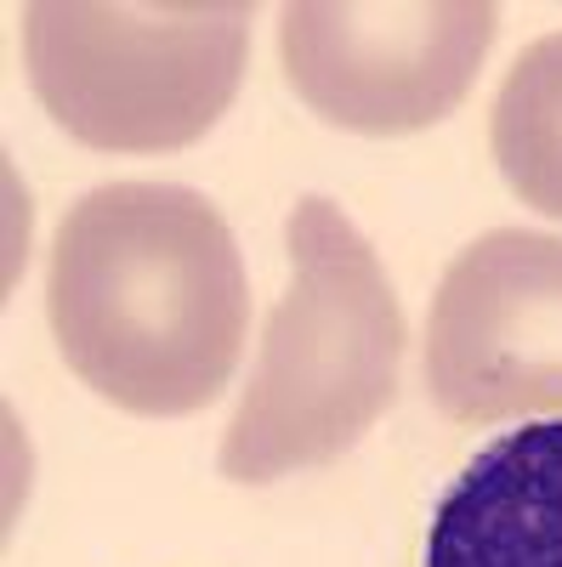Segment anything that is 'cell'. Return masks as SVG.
Listing matches in <instances>:
<instances>
[{
  "label": "cell",
  "mask_w": 562,
  "mask_h": 567,
  "mask_svg": "<svg viewBox=\"0 0 562 567\" xmlns=\"http://www.w3.org/2000/svg\"><path fill=\"white\" fill-rule=\"evenodd\" d=\"M45 323L63 363L125 414L216 403L251 329L233 227L176 182L91 187L58 227Z\"/></svg>",
  "instance_id": "cell-1"
},
{
  "label": "cell",
  "mask_w": 562,
  "mask_h": 567,
  "mask_svg": "<svg viewBox=\"0 0 562 567\" xmlns=\"http://www.w3.org/2000/svg\"><path fill=\"white\" fill-rule=\"evenodd\" d=\"M290 290L262 329L256 374L222 432L227 483H278L330 465L398 403L403 307L369 239L330 199L290 210Z\"/></svg>",
  "instance_id": "cell-2"
},
{
  "label": "cell",
  "mask_w": 562,
  "mask_h": 567,
  "mask_svg": "<svg viewBox=\"0 0 562 567\" xmlns=\"http://www.w3.org/2000/svg\"><path fill=\"white\" fill-rule=\"evenodd\" d=\"M251 18V0H34L23 7L29 85L85 148L171 154L227 114Z\"/></svg>",
  "instance_id": "cell-3"
},
{
  "label": "cell",
  "mask_w": 562,
  "mask_h": 567,
  "mask_svg": "<svg viewBox=\"0 0 562 567\" xmlns=\"http://www.w3.org/2000/svg\"><path fill=\"white\" fill-rule=\"evenodd\" d=\"M494 29L489 0H296L278 12V63L318 120L403 136L466 103Z\"/></svg>",
  "instance_id": "cell-4"
},
{
  "label": "cell",
  "mask_w": 562,
  "mask_h": 567,
  "mask_svg": "<svg viewBox=\"0 0 562 567\" xmlns=\"http://www.w3.org/2000/svg\"><path fill=\"white\" fill-rule=\"evenodd\" d=\"M427 392L454 425L562 414V239L494 227L449 261L427 312Z\"/></svg>",
  "instance_id": "cell-5"
},
{
  "label": "cell",
  "mask_w": 562,
  "mask_h": 567,
  "mask_svg": "<svg viewBox=\"0 0 562 567\" xmlns=\"http://www.w3.org/2000/svg\"><path fill=\"white\" fill-rule=\"evenodd\" d=\"M427 567H562V420L472 454L432 511Z\"/></svg>",
  "instance_id": "cell-6"
},
{
  "label": "cell",
  "mask_w": 562,
  "mask_h": 567,
  "mask_svg": "<svg viewBox=\"0 0 562 567\" xmlns=\"http://www.w3.org/2000/svg\"><path fill=\"white\" fill-rule=\"evenodd\" d=\"M489 142L505 187L562 221V34H540L500 80Z\"/></svg>",
  "instance_id": "cell-7"
}]
</instances>
